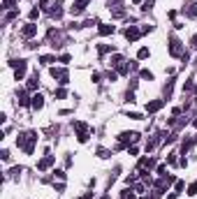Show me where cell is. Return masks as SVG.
Masks as SVG:
<instances>
[{
  "instance_id": "6da1fadb",
  "label": "cell",
  "mask_w": 197,
  "mask_h": 199,
  "mask_svg": "<svg viewBox=\"0 0 197 199\" xmlns=\"http://www.w3.org/2000/svg\"><path fill=\"white\" fill-rule=\"evenodd\" d=\"M37 141V132H23V134H19V139H16V146L19 148H23V151H26L28 155H30V153H33V144H35Z\"/></svg>"
},
{
  "instance_id": "7a4b0ae2",
  "label": "cell",
  "mask_w": 197,
  "mask_h": 199,
  "mask_svg": "<svg viewBox=\"0 0 197 199\" xmlns=\"http://www.w3.org/2000/svg\"><path fill=\"white\" fill-rule=\"evenodd\" d=\"M9 65L14 67V79H16V81H21V79L26 77V69H28V63L26 60H12Z\"/></svg>"
},
{
  "instance_id": "3957f363",
  "label": "cell",
  "mask_w": 197,
  "mask_h": 199,
  "mask_svg": "<svg viewBox=\"0 0 197 199\" xmlns=\"http://www.w3.org/2000/svg\"><path fill=\"white\" fill-rule=\"evenodd\" d=\"M183 53H186V51H183L181 42L176 40V37H172V40H169V56H174V58H181Z\"/></svg>"
},
{
  "instance_id": "277c9868",
  "label": "cell",
  "mask_w": 197,
  "mask_h": 199,
  "mask_svg": "<svg viewBox=\"0 0 197 199\" xmlns=\"http://www.w3.org/2000/svg\"><path fill=\"white\" fill-rule=\"evenodd\" d=\"M137 139H139V134H137V132H123V134L118 137V148H123L125 144H134Z\"/></svg>"
},
{
  "instance_id": "5b68a950",
  "label": "cell",
  "mask_w": 197,
  "mask_h": 199,
  "mask_svg": "<svg viewBox=\"0 0 197 199\" xmlns=\"http://www.w3.org/2000/svg\"><path fill=\"white\" fill-rule=\"evenodd\" d=\"M51 77L54 79H58V83H67V69H63V67H51Z\"/></svg>"
},
{
  "instance_id": "8992f818",
  "label": "cell",
  "mask_w": 197,
  "mask_h": 199,
  "mask_svg": "<svg viewBox=\"0 0 197 199\" xmlns=\"http://www.w3.org/2000/svg\"><path fill=\"white\" fill-rule=\"evenodd\" d=\"M90 0H74L72 2V7H70V12H72V16H79L81 12L86 9V5H88Z\"/></svg>"
},
{
  "instance_id": "52a82bcc",
  "label": "cell",
  "mask_w": 197,
  "mask_h": 199,
  "mask_svg": "<svg viewBox=\"0 0 197 199\" xmlns=\"http://www.w3.org/2000/svg\"><path fill=\"white\" fill-rule=\"evenodd\" d=\"M21 35H23V37H33V35H37V26L33 23V21L26 23V26L21 28Z\"/></svg>"
},
{
  "instance_id": "ba28073f",
  "label": "cell",
  "mask_w": 197,
  "mask_h": 199,
  "mask_svg": "<svg viewBox=\"0 0 197 199\" xmlns=\"http://www.w3.org/2000/svg\"><path fill=\"white\" fill-rule=\"evenodd\" d=\"M139 35H142V30H139V28H134V26H130V28L125 30V37L130 40V42H134V40H139Z\"/></svg>"
},
{
  "instance_id": "9c48e42d",
  "label": "cell",
  "mask_w": 197,
  "mask_h": 199,
  "mask_svg": "<svg viewBox=\"0 0 197 199\" xmlns=\"http://www.w3.org/2000/svg\"><path fill=\"white\" fill-rule=\"evenodd\" d=\"M162 104H165L162 100H153V102H148V104H146V111H148V113L160 111V109H162Z\"/></svg>"
},
{
  "instance_id": "30bf717a",
  "label": "cell",
  "mask_w": 197,
  "mask_h": 199,
  "mask_svg": "<svg viewBox=\"0 0 197 199\" xmlns=\"http://www.w3.org/2000/svg\"><path fill=\"white\" fill-rule=\"evenodd\" d=\"M51 165H54V155H46V157H42V160L37 162V169H40V171H44L46 167H51Z\"/></svg>"
},
{
  "instance_id": "8fae6325",
  "label": "cell",
  "mask_w": 197,
  "mask_h": 199,
  "mask_svg": "<svg viewBox=\"0 0 197 199\" xmlns=\"http://www.w3.org/2000/svg\"><path fill=\"white\" fill-rule=\"evenodd\" d=\"M30 100H33V102H30V107H33V109H42V107H44V97L40 95V93H35Z\"/></svg>"
},
{
  "instance_id": "7c38bea8",
  "label": "cell",
  "mask_w": 197,
  "mask_h": 199,
  "mask_svg": "<svg viewBox=\"0 0 197 199\" xmlns=\"http://www.w3.org/2000/svg\"><path fill=\"white\" fill-rule=\"evenodd\" d=\"M114 30H116V28H114V26H109V23H102V26L98 28V33L102 35V37H107V35H114Z\"/></svg>"
},
{
  "instance_id": "4fadbf2b",
  "label": "cell",
  "mask_w": 197,
  "mask_h": 199,
  "mask_svg": "<svg viewBox=\"0 0 197 199\" xmlns=\"http://www.w3.org/2000/svg\"><path fill=\"white\" fill-rule=\"evenodd\" d=\"M186 14H188L190 19H197V5H195V2H193V5H188V7H186Z\"/></svg>"
},
{
  "instance_id": "5bb4252c",
  "label": "cell",
  "mask_w": 197,
  "mask_h": 199,
  "mask_svg": "<svg viewBox=\"0 0 197 199\" xmlns=\"http://www.w3.org/2000/svg\"><path fill=\"white\" fill-rule=\"evenodd\" d=\"M98 51L102 53V56H104V53H109V51H116V49H114V46H109V44H100V46H98Z\"/></svg>"
},
{
  "instance_id": "9a60e30c",
  "label": "cell",
  "mask_w": 197,
  "mask_h": 199,
  "mask_svg": "<svg viewBox=\"0 0 197 199\" xmlns=\"http://www.w3.org/2000/svg\"><path fill=\"white\" fill-rule=\"evenodd\" d=\"M37 83H40V79H37V77H30V81H28V90H35Z\"/></svg>"
},
{
  "instance_id": "2e32d148",
  "label": "cell",
  "mask_w": 197,
  "mask_h": 199,
  "mask_svg": "<svg viewBox=\"0 0 197 199\" xmlns=\"http://www.w3.org/2000/svg\"><path fill=\"white\" fill-rule=\"evenodd\" d=\"M19 104H21V107H28V104H30V102H28V95H26V93H19Z\"/></svg>"
},
{
  "instance_id": "e0dca14e",
  "label": "cell",
  "mask_w": 197,
  "mask_h": 199,
  "mask_svg": "<svg viewBox=\"0 0 197 199\" xmlns=\"http://www.w3.org/2000/svg\"><path fill=\"white\" fill-rule=\"evenodd\" d=\"M148 49H146V46H144V49H139V53H137V58H139V60H144V58H148Z\"/></svg>"
},
{
  "instance_id": "ac0fdd59",
  "label": "cell",
  "mask_w": 197,
  "mask_h": 199,
  "mask_svg": "<svg viewBox=\"0 0 197 199\" xmlns=\"http://www.w3.org/2000/svg\"><path fill=\"white\" fill-rule=\"evenodd\" d=\"M54 60H56L54 56H42V58H40V63H44V65H51Z\"/></svg>"
},
{
  "instance_id": "d6986e66",
  "label": "cell",
  "mask_w": 197,
  "mask_h": 199,
  "mask_svg": "<svg viewBox=\"0 0 197 199\" xmlns=\"http://www.w3.org/2000/svg\"><path fill=\"white\" fill-rule=\"evenodd\" d=\"M142 79H146V81H153V72H148V69H142Z\"/></svg>"
},
{
  "instance_id": "ffe728a7",
  "label": "cell",
  "mask_w": 197,
  "mask_h": 199,
  "mask_svg": "<svg viewBox=\"0 0 197 199\" xmlns=\"http://www.w3.org/2000/svg\"><path fill=\"white\" fill-rule=\"evenodd\" d=\"M188 195H190V197H195V195H197V181H195V183H193V185L188 188Z\"/></svg>"
},
{
  "instance_id": "44dd1931",
  "label": "cell",
  "mask_w": 197,
  "mask_h": 199,
  "mask_svg": "<svg viewBox=\"0 0 197 199\" xmlns=\"http://www.w3.org/2000/svg\"><path fill=\"white\" fill-rule=\"evenodd\" d=\"M128 118H132V121H142V113H137V111H128Z\"/></svg>"
},
{
  "instance_id": "7402d4cb",
  "label": "cell",
  "mask_w": 197,
  "mask_h": 199,
  "mask_svg": "<svg viewBox=\"0 0 197 199\" xmlns=\"http://www.w3.org/2000/svg\"><path fill=\"white\" fill-rule=\"evenodd\" d=\"M65 95H67V90H65V88H58V90H56V97H58V100H63Z\"/></svg>"
},
{
  "instance_id": "603a6c76",
  "label": "cell",
  "mask_w": 197,
  "mask_h": 199,
  "mask_svg": "<svg viewBox=\"0 0 197 199\" xmlns=\"http://www.w3.org/2000/svg\"><path fill=\"white\" fill-rule=\"evenodd\" d=\"M167 162H169V165H176V153H169V155H167Z\"/></svg>"
},
{
  "instance_id": "cb8c5ba5",
  "label": "cell",
  "mask_w": 197,
  "mask_h": 199,
  "mask_svg": "<svg viewBox=\"0 0 197 199\" xmlns=\"http://www.w3.org/2000/svg\"><path fill=\"white\" fill-rule=\"evenodd\" d=\"M98 155L100 157H109V151L107 148H98Z\"/></svg>"
},
{
  "instance_id": "d4e9b609",
  "label": "cell",
  "mask_w": 197,
  "mask_h": 199,
  "mask_svg": "<svg viewBox=\"0 0 197 199\" xmlns=\"http://www.w3.org/2000/svg\"><path fill=\"white\" fill-rule=\"evenodd\" d=\"M37 16H40V9H30V21H35Z\"/></svg>"
},
{
  "instance_id": "484cf974",
  "label": "cell",
  "mask_w": 197,
  "mask_h": 199,
  "mask_svg": "<svg viewBox=\"0 0 197 199\" xmlns=\"http://www.w3.org/2000/svg\"><path fill=\"white\" fill-rule=\"evenodd\" d=\"M58 60L63 63V65H67V63H70V56H67V53H63V56H60V58H58Z\"/></svg>"
},
{
  "instance_id": "4316f807",
  "label": "cell",
  "mask_w": 197,
  "mask_h": 199,
  "mask_svg": "<svg viewBox=\"0 0 197 199\" xmlns=\"http://www.w3.org/2000/svg\"><path fill=\"white\" fill-rule=\"evenodd\" d=\"M183 188H186V185H183V181H176V192H181Z\"/></svg>"
},
{
  "instance_id": "83f0119b",
  "label": "cell",
  "mask_w": 197,
  "mask_h": 199,
  "mask_svg": "<svg viewBox=\"0 0 197 199\" xmlns=\"http://www.w3.org/2000/svg\"><path fill=\"white\" fill-rule=\"evenodd\" d=\"M193 46H195V49H197V35H195V37H193Z\"/></svg>"
},
{
  "instance_id": "f1b7e54d",
  "label": "cell",
  "mask_w": 197,
  "mask_h": 199,
  "mask_svg": "<svg viewBox=\"0 0 197 199\" xmlns=\"http://www.w3.org/2000/svg\"><path fill=\"white\" fill-rule=\"evenodd\" d=\"M167 199H176V195H169V197H167Z\"/></svg>"
},
{
  "instance_id": "f546056e",
  "label": "cell",
  "mask_w": 197,
  "mask_h": 199,
  "mask_svg": "<svg viewBox=\"0 0 197 199\" xmlns=\"http://www.w3.org/2000/svg\"><path fill=\"white\" fill-rule=\"evenodd\" d=\"M193 125H195V127H197V118H195V121H193Z\"/></svg>"
},
{
  "instance_id": "4dcf8cb0",
  "label": "cell",
  "mask_w": 197,
  "mask_h": 199,
  "mask_svg": "<svg viewBox=\"0 0 197 199\" xmlns=\"http://www.w3.org/2000/svg\"><path fill=\"white\" fill-rule=\"evenodd\" d=\"M132 2H142V0H132Z\"/></svg>"
},
{
  "instance_id": "1f68e13d",
  "label": "cell",
  "mask_w": 197,
  "mask_h": 199,
  "mask_svg": "<svg viewBox=\"0 0 197 199\" xmlns=\"http://www.w3.org/2000/svg\"><path fill=\"white\" fill-rule=\"evenodd\" d=\"M100 199H109V197H100Z\"/></svg>"
}]
</instances>
